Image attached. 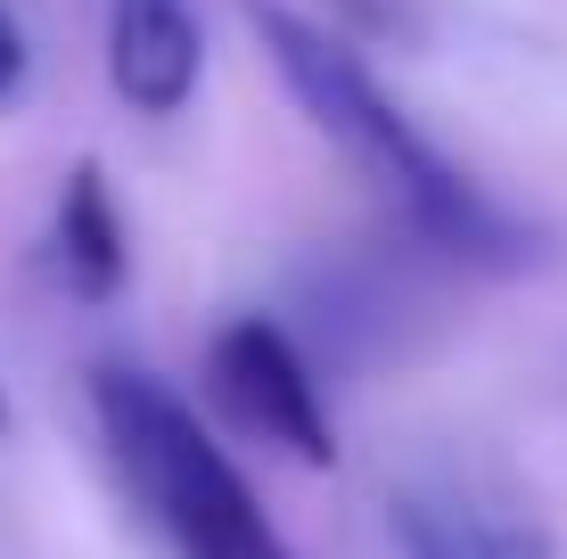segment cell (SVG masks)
<instances>
[{"instance_id": "277c9868", "label": "cell", "mask_w": 567, "mask_h": 559, "mask_svg": "<svg viewBox=\"0 0 567 559\" xmlns=\"http://www.w3.org/2000/svg\"><path fill=\"white\" fill-rule=\"evenodd\" d=\"M395 544L403 559H551L543 518L468 469H420L395 486Z\"/></svg>"}, {"instance_id": "8992f818", "label": "cell", "mask_w": 567, "mask_h": 559, "mask_svg": "<svg viewBox=\"0 0 567 559\" xmlns=\"http://www.w3.org/2000/svg\"><path fill=\"white\" fill-rule=\"evenodd\" d=\"M50 256H58V280H66L74 297H115V288H124V215H115L100 165H74L66 173Z\"/></svg>"}, {"instance_id": "ba28073f", "label": "cell", "mask_w": 567, "mask_h": 559, "mask_svg": "<svg viewBox=\"0 0 567 559\" xmlns=\"http://www.w3.org/2000/svg\"><path fill=\"white\" fill-rule=\"evenodd\" d=\"M0 428H9V403H0Z\"/></svg>"}, {"instance_id": "3957f363", "label": "cell", "mask_w": 567, "mask_h": 559, "mask_svg": "<svg viewBox=\"0 0 567 559\" xmlns=\"http://www.w3.org/2000/svg\"><path fill=\"white\" fill-rule=\"evenodd\" d=\"M214 395L239 428H256L264 445L297 453V460H338V428H329V403L312 362L297 354V338L271 313H239L223 338H214Z\"/></svg>"}, {"instance_id": "52a82bcc", "label": "cell", "mask_w": 567, "mask_h": 559, "mask_svg": "<svg viewBox=\"0 0 567 559\" xmlns=\"http://www.w3.org/2000/svg\"><path fill=\"white\" fill-rule=\"evenodd\" d=\"M17 91H25V25L0 9V100H17Z\"/></svg>"}, {"instance_id": "7a4b0ae2", "label": "cell", "mask_w": 567, "mask_h": 559, "mask_svg": "<svg viewBox=\"0 0 567 559\" xmlns=\"http://www.w3.org/2000/svg\"><path fill=\"white\" fill-rule=\"evenodd\" d=\"M91 412H100L107 460L132 486V503L156 518V535L173 559H297L256 503L230 453L206 436V420L189 412L165 379L148 371H100L91 379Z\"/></svg>"}, {"instance_id": "5b68a950", "label": "cell", "mask_w": 567, "mask_h": 559, "mask_svg": "<svg viewBox=\"0 0 567 559\" xmlns=\"http://www.w3.org/2000/svg\"><path fill=\"white\" fill-rule=\"evenodd\" d=\"M206 66V33L189 0H107V83L141 115H182Z\"/></svg>"}, {"instance_id": "6da1fadb", "label": "cell", "mask_w": 567, "mask_h": 559, "mask_svg": "<svg viewBox=\"0 0 567 559\" xmlns=\"http://www.w3.org/2000/svg\"><path fill=\"white\" fill-rule=\"evenodd\" d=\"M247 25H256V42L271 50V66L288 74V91H297V107L312 115V132H321L427 247L468 256V263H494V256L518 247V230L502 222V206L386 100V83L338 42V33H321L312 17L280 9V0H247Z\"/></svg>"}]
</instances>
